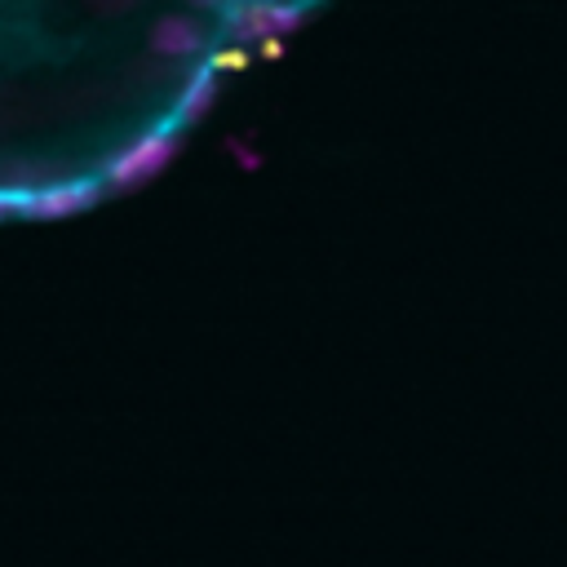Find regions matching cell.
Instances as JSON below:
<instances>
[{
    "label": "cell",
    "mask_w": 567,
    "mask_h": 567,
    "mask_svg": "<svg viewBox=\"0 0 567 567\" xmlns=\"http://www.w3.org/2000/svg\"><path fill=\"white\" fill-rule=\"evenodd\" d=\"M301 9L0 4V221L80 213L155 168L239 53Z\"/></svg>",
    "instance_id": "1"
}]
</instances>
